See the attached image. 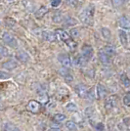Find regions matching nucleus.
I'll return each mask as SVG.
<instances>
[{"label":"nucleus","mask_w":130,"mask_h":131,"mask_svg":"<svg viewBox=\"0 0 130 131\" xmlns=\"http://www.w3.org/2000/svg\"><path fill=\"white\" fill-rule=\"evenodd\" d=\"M71 37H78L79 36V31H78V29H75V28H73V29H71Z\"/></svg>","instance_id":"nucleus-29"},{"label":"nucleus","mask_w":130,"mask_h":131,"mask_svg":"<svg viewBox=\"0 0 130 131\" xmlns=\"http://www.w3.org/2000/svg\"><path fill=\"white\" fill-rule=\"evenodd\" d=\"M76 21L73 18H70V19H67V22H66V26H73L76 24Z\"/></svg>","instance_id":"nucleus-28"},{"label":"nucleus","mask_w":130,"mask_h":131,"mask_svg":"<svg viewBox=\"0 0 130 131\" xmlns=\"http://www.w3.org/2000/svg\"><path fill=\"white\" fill-rule=\"evenodd\" d=\"M118 34H119V39H120V42L121 44L124 46V47H127V44H128V39H127V34L124 30H118Z\"/></svg>","instance_id":"nucleus-14"},{"label":"nucleus","mask_w":130,"mask_h":131,"mask_svg":"<svg viewBox=\"0 0 130 131\" xmlns=\"http://www.w3.org/2000/svg\"><path fill=\"white\" fill-rule=\"evenodd\" d=\"M117 104V97L115 95H112L108 98L106 99V102H105V107L107 110H111L114 108Z\"/></svg>","instance_id":"nucleus-5"},{"label":"nucleus","mask_w":130,"mask_h":131,"mask_svg":"<svg viewBox=\"0 0 130 131\" xmlns=\"http://www.w3.org/2000/svg\"><path fill=\"white\" fill-rule=\"evenodd\" d=\"M105 129V125H104L102 122H99L97 125H96V130L97 131H104Z\"/></svg>","instance_id":"nucleus-33"},{"label":"nucleus","mask_w":130,"mask_h":131,"mask_svg":"<svg viewBox=\"0 0 130 131\" xmlns=\"http://www.w3.org/2000/svg\"><path fill=\"white\" fill-rule=\"evenodd\" d=\"M23 4L25 6V8L27 9L28 11L33 10V4L31 1H29V0H24V1H23Z\"/></svg>","instance_id":"nucleus-22"},{"label":"nucleus","mask_w":130,"mask_h":131,"mask_svg":"<svg viewBox=\"0 0 130 131\" xmlns=\"http://www.w3.org/2000/svg\"><path fill=\"white\" fill-rule=\"evenodd\" d=\"M87 60L83 57V55H76L73 59V63L74 65L77 67H83V66L86 64Z\"/></svg>","instance_id":"nucleus-10"},{"label":"nucleus","mask_w":130,"mask_h":131,"mask_svg":"<svg viewBox=\"0 0 130 131\" xmlns=\"http://www.w3.org/2000/svg\"><path fill=\"white\" fill-rule=\"evenodd\" d=\"M49 131H60V130L59 129H53V128H52V129H50Z\"/></svg>","instance_id":"nucleus-37"},{"label":"nucleus","mask_w":130,"mask_h":131,"mask_svg":"<svg viewBox=\"0 0 130 131\" xmlns=\"http://www.w3.org/2000/svg\"><path fill=\"white\" fill-rule=\"evenodd\" d=\"M16 58L22 63H27L29 61V56L24 51H19L16 54Z\"/></svg>","instance_id":"nucleus-11"},{"label":"nucleus","mask_w":130,"mask_h":131,"mask_svg":"<svg viewBox=\"0 0 130 131\" xmlns=\"http://www.w3.org/2000/svg\"><path fill=\"white\" fill-rule=\"evenodd\" d=\"M17 63L15 62V61L13 60H10L8 61V62H6V63H4L3 65H2V67L4 68V69H6V70H8V71H11V70H14L15 68H17Z\"/></svg>","instance_id":"nucleus-15"},{"label":"nucleus","mask_w":130,"mask_h":131,"mask_svg":"<svg viewBox=\"0 0 130 131\" xmlns=\"http://www.w3.org/2000/svg\"><path fill=\"white\" fill-rule=\"evenodd\" d=\"M56 34L59 36V38L62 40V41H64L66 44H67V46L69 47V48H71V49H74L75 48V42L71 39V36L70 34H68V33L66 32L65 30H63V29H57L56 30Z\"/></svg>","instance_id":"nucleus-2"},{"label":"nucleus","mask_w":130,"mask_h":131,"mask_svg":"<svg viewBox=\"0 0 130 131\" xmlns=\"http://www.w3.org/2000/svg\"><path fill=\"white\" fill-rule=\"evenodd\" d=\"M47 11H48V9H47L46 7L42 6V7H40V9H39V10H38V11L35 13V17L40 19V18H42V17H43L44 15L47 13Z\"/></svg>","instance_id":"nucleus-18"},{"label":"nucleus","mask_w":130,"mask_h":131,"mask_svg":"<svg viewBox=\"0 0 130 131\" xmlns=\"http://www.w3.org/2000/svg\"><path fill=\"white\" fill-rule=\"evenodd\" d=\"M64 119H66V115H62V114H57V115H54V120L56 122H61Z\"/></svg>","instance_id":"nucleus-24"},{"label":"nucleus","mask_w":130,"mask_h":131,"mask_svg":"<svg viewBox=\"0 0 130 131\" xmlns=\"http://www.w3.org/2000/svg\"><path fill=\"white\" fill-rule=\"evenodd\" d=\"M27 110L29 112H31L32 114H38L40 112V109H41V105L40 103H38L37 101L35 100H31L28 102V104L27 106Z\"/></svg>","instance_id":"nucleus-4"},{"label":"nucleus","mask_w":130,"mask_h":131,"mask_svg":"<svg viewBox=\"0 0 130 131\" xmlns=\"http://www.w3.org/2000/svg\"><path fill=\"white\" fill-rule=\"evenodd\" d=\"M9 77H10V74L6 73L4 71H1V72H0V78H1V79H5V78H9Z\"/></svg>","instance_id":"nucleus-34"},{"label":"nucleus","mask_w":130,"mask_h":131,"mask_svg":"<svg viewBox=\"0 0 130 131\" xmlns=\"http://www.w3.org/2000/svg\"><path fill=\"white\" fill-rule=\"evenodd\" d=\"M118 25L121 28L124 29H130V20L126 17H121L118 21Z\"/></svg>","instance_id":"nucleus-9"},{"label":"nucleus","mask_w":130,"mask_h":131,"mask_svg":"<svg viewBox=\"0 0 130 131\" xmlns=\"http://www.w3.org/2000/svg\"><path fill=\"white\" fill-rule=\"evenodd\" d=\"M65 79H66V81H67V82H71L73 78H72V77H71V74L69 73V74H67V75L65 77Z\"/></svg>","instance_id":"nucleus-36"},{"label":"nucleus","mask_w":130,"mask_h":131,"mask_svg":"<svg viewBox=\"0 0 130 131\" xmlns=\"http://www.w3.org/2000/svg\"><path fill=\"white\" fill-rule=\"evenodd\" d=\"M123 104L127 107H130V95H125L123 98Z\"/></svg>","instance_id":"nucleus-30"},{"label":"nucleus","mask_w":130,"mask_h":131,"mask_svg":"<svg viewBox=\"0 0 130 131\" xmlns=\"http://www.w3.org/2000/svg\"><path fill=\"white\" fill-rule=\"evenodd\" d=\"M125 0H113V5L114 8H119L124 4Z\"/></svg>","instance_id":"nucleus-25"},{"label":"nucleus","mask_w":130,"mask_h":131,"mask_svg":"<svg viewBox=\"0 0 130 131\" xmlns=\"http://www.w3.org/2000/svg\"><path fill=\"white\" fill-rule=\"evenodd\" d=\"M58 60L62 65L66 67V68H70L71 66V58L67 54H60L58 56Z\"/></svg>","instance_id":"nucleus-7"},{"label":"nucleus","mask_w":130,"mask_h":131,"mask_svg":"<svg viewBox=\"0 0 130 131\" xmlns=\"http://www.w3.org/2000/svg\"><path fill=\"white\" fill-rule=\"evenodd\" d=\"M61 19H62V16H61V14L58 13V14H55L54 17H53V21L55 23H59L61 22Z\"/></svg>","instance_id":"nucleus-32"},{"label":"nucleus","mask_w":130,"mask_h":131,"mask_svg":"<svg viewBox=\"0 0 130 131\" xmlns=\"http://www.w3.org/2000/svg\"><path fill=\"white\" fill-rule=\"evenodd\" d=\"M2 40H3L6 44H8L10 47L16 48L17 46H18V42H17L16 38H15L13 35L9 34L8 32L3 33V35H2Z\"/></svg>","instance_id":"nucleus-3"},{"label":"nucleus","mask_w":130,"mask_h":131,"mask_svg":"<svg viewBox=\"0 0 130 131\" xmlns=\"http://www.w3.org/2000/svg\"><path fill=\"white\" fill-rule=\"evenodd\" d=\"M0 54L3 57H7V56H9V51L6 49L4 46H0Z\"/></svg>","instance_id":"nucleus-27"},{"label":"nucleus","mask_w":130,"mask_h":131,"mask_svg":"<svg viewBox=\"0 0 130 131\" xmlns=\"http://www.w3.org/2000/svg\"><path fill=\"white\" fill-rule=\"evenodd\" d=\"M75 92H76V94H77L79 97H81V98H84V97H86L87 95H88V91H87L86 86L83 85V84H78V85H76Z\"/></svg>","instance_id":"nucleus-8"},{"label":"nucleus","mask_w":130,"mask_h":131,"mask_svg":"<svg viewBox=\"0 0 130 131\" xmlns=\"http://www.w3.org/2000/svg\"><path fill=\"white\" fill-rule=\"evenodd\" d=\"M66 2L71 6H76L77 5V3H78L77 0H66Z\"/></svg>","instance_id":"nucleus-35"},{"label":"nucleus","mask_w":130,"mask_h":131,"mask_svg":"<svg viewBox=\"0 0 130 131\" xmlns=\"http://www.w3.org/2000/svg\"><path fill=\"white\" fill-rule=\"evenodd\" d=\"M104 52L107 55H109V56H112V55H114L115 53V50H114L113 46H106L104 48Z\"/></svg>","instance_id":"nucleus-21"},{"label":"nucleus","mask_w":130,"mask_h":131,"mask_svg":"<svg viewBox=\"0 0 130 131\" xmlns=\"http://www.w3.org/2000/svg\"><path fill=\"white\" fill-rule=\"evenodd\" d=\"M8 1H13V0H8Z\"/></svg>","instance_id":"nucleus-38"},{"label":"nucleus","mask_w":130,"mask_h":131,"mask_svg":"<svg viewBox=\"0 0 130 131\" xmlns=\"http://www.w3.org/2000/svg\"><path fill=\"white\" fill-rule=\"evenodd\" d=\"M101 32H102V35H103L104 38L109 39L111 37V31H110V29H108V28H106V27L102 28L101 29Z\"/></svg>","instance_id":"nucleus-23"},{"label":"nucleus","mask_w":130,"mask_h":131,"mask_svg":"<svg viewBox=\"0 0 130 131\" xmlns=\"http://www.w3.org/2000/svg\"><path fill=\"white\" fill-rule=\"evenodd\" d=\"M4 131H19V129L11 122H7L4 124Z\"/></svg>","instance_id":"nucleus-19"},{"label":"nucleus","mask_w":130,"mask_h":131,"mask_svg":"<svg viewBox=\"0 0 130 131\" xmlns=\"http://www.w3.org/2000/svg\"><path fill=\"white\" fill-rule=\"evenodd\" d=\"M120 81H121L122 85H123L124 87H129V86H130V79H129V77H127L125 73L121 74V77H120Z\"/></svg>","instance_id":"nucleus-17"},{"label":"nucleus","mask_w":130,"mask_h":131,"mask_svg":"<svg viewBox=\"0 0 130 131\" xmlns=\"http://www.w3.org/2000/svg\"><path fill=\"white\" fill-rule=\"evenodd\" d=\"M66 126H67V128H68L69 130H71V131L76 130V124L73 121H71V120L67 121V122H66Z\"/></svg>","instance_id":"nucleus-20"},{"label":"nucleus","mask_w":130,"mask_h":131,"mask_svg":"<svg viewBox=\"0 0 130 131\" xmlns=\"http://www.w3.org/2000/svg\"><path fill=\"white\" fill-rule=\"evenodd\" d=\"M97 92H98V97L99 98H104L107 94V90L105 86H103L102 84H98L97 86Z\"/></svg>","instance_id":"nucleus-16"},{"label":"nucleus","mask_w":130,"mask_h":131,"mask_svg":"<svg viewBox=\"0 0 130 131\" xmlns=\"http://www.w3.org/2000/svg\"><path fill=\"white\" fill-rule=\"evenodd\" d=\"M81 50H82V55H83V57H84L87 61L90 60L93 57L92 46H90V45H88V44H84V45L82 46Z\"/></svg>","instance_id":"nucleus-6"},{"label":"nucleus","mask_w":130,"mask_h":131,"mask_svg":"<svg viewBox=\"0 0 130 131\" xmlns=\"http://www.w3.org/2000/svg\"><path fill=\"white\" fill-rule=\"evenodd\" d=\"M98 56H99V60H100V62H101L102 64H104V65H109V64H110V62H111L110 56L106 54L104 51H100Z\"/></svg>","instance_id":"nucleus-12"},{"label":"nucleus","mask_w":130,"mask_h":131,"mask_svg":"<svg viewBox=\"0 0 130 131\" xmlns=\"http://www.w3.org/2000/svg\"><path fill=\"white\" fill-rule=\"evenodd\" d=\"M94 14H95V7L93 5L87 6L86 8L80 13L79 20L85 25H92Z\"/></svg>","instance_id":"nucleus-1"},{"label":"nucleus","mask_w":130,"mask_h":131,"mask_svg":"<svg viewBox=\"0 0 130 131\" xmlns=\"http://www.w3.org/2000/svg\"><path fill=\"white\" fill-rule=\"evenodd\" d=\"M61 2H62V0H51V6L56 8V7L60 6Z\"/></svg>","instance_id":"nucleus-31"},{"label":"nucleus","mask_w":130,"mask_h":131,"mask_svg":"<svg viewBox=\"0 0 130 131\" xmlns=\"http://www.w3.org/2000/svg\"><path fill=\"white\" fill-rule=\"evenodd\" d=\"M42 35H43L44 40H46L48 42H54L56 40V34L51 31H43Z\"/></svg>","instance_id":"nucleus-13"},{"label":"nucleus","mask_w":130,"mask_h":131,"mask_svg":"<svg viewBox=\"0 0 130 131\" xmlns=\"http://www.w3.org/2000/svg\"><path fill=\"white\" fill-rule=\"evenodd\" d=\"M66 109L68 110V111H70V112H74V111L77 110V108H76V106L73 103H69L66 106Z\"/></svg>","instance_id":"nucleus-26"}]
</instances>
